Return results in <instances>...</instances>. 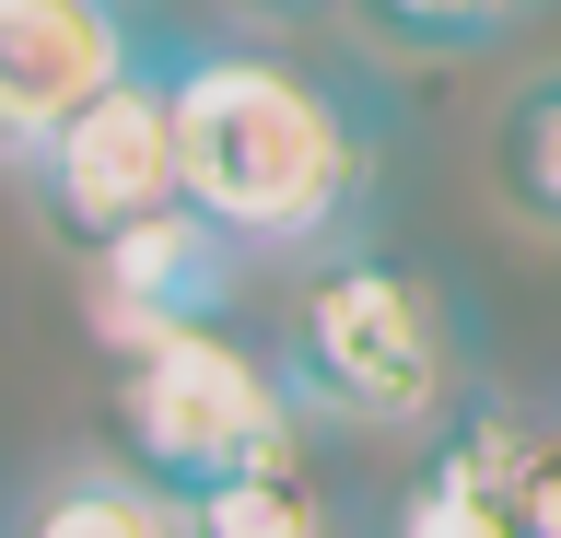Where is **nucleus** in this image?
I'll list each match as a JSON object with an SVG mask.
<instances>
[{
	"instance_id": "6e6552de",
	"label": "nucleus",
	"mask_w": 561,
	"mask_h": 538,
	"mask_svg": "<svg viewBox=\"0 0 561 538\" xmlns=\"http://www.w3.org/2000/svg\"><path fill=\"white\" fill-rule=\"evenodd\" d=\"M480 176H491V199H503L526 234L561 247V59L526 71V82H503L491 141H480Z\"/></svg>"
},
{
	"instance_id": "0eeeda50",
	"label": "nucleus",
	"mask_w": 561,
	"mask_h": 538,
	"mask_svg": "<svg viewBox=\"0 0 561 538\" xmlns=\"http://www.w3.org/2000/svg\"><path fill=\"white\" fill-rule=\"evenodd\" d=\"M0 538H199L187 492L152 480L129 457H59L47 480H24V503L0 515Z\"/></svg>"
},
{
	"instance_id": "f8f14e48",
	"label": "nucleus",
	"mask_w": 561,
	"mask_h": 538,
	"mask_svg": "<svg viewBox=\"0 0 561 538\" xmlns=\"http://www.w3.org/2000/svg\"><path fill=\"white\" fill-rule=\"evenodd\" d=\"M245 12H270V24H328V12H351V0H245Z\"/></svg>"
},
{
	"instance_id": "f257e3e1",
	"label": "nucleus",
	"mask_w": 561,
	"mask_h": 538,
	"mask_svg": "<svg viewBox=\"0 0 561 538\" xmlns=\"http://www.w3.org/2000/svg\"><path fill=\"white\" fill-rule=\"evenodd\" d=\"M164 94H175V176L245 257L363 247L386 187V117L351 71L305 47L164 36Z\"/></svg>"
},
{
	"instance_id": "39448f33",
	"label": "nucleus",
	"mask_w": 561,
	"mask_h": 538,
	"mask_svg": "<svg viewBox=\"0 0 561 538\" xmlns=\"http://www.w3.org/2000/svg\"><path fill=\"white\" fill-rule=\"evenodd\" d=\"M152 12L140 0H0V164L24 176L105 82L152 59Z\"/></svg>"
},
{
	"instance_id": "9d476101",
	"label": "nucleus",
	"mask_w": 561,
	"mask_h": 538,
	"mask_svg": "<svg viewBox=\"0 0 561 538\" xmlns=\"http://www.w3.org/2000/svg\"><path fill=\"white\" fill-rule=\"evenodd\" d=\"M386 538H526V527L445 457V445H433V457H421V480L398 492V515H386Z\"/></svg>"
},
{
	"instance_id": "9b49d317",
	"label": "nucleus",
	"mask_w": 561,
	"mask_h": 538,
	"mask_svg": "<svg viewBox=\"0 0 561 538\" xmlns=\"http://www.w3.org/2000/svg\"><path fill=\"white\" fill-rule=\"evenodd\" d=\"M351 12L398 47H491V36H515L538 0H351Z\"/></svg>"
},
{
	"instance_id": "20e7f679",
	"label": "nucleus",
	"mask_w": 561,
	"mask_h": 538,
	"mask_svg": "<svg viewBox=\"0 0 561 538\" xmlns=\"http://www.w3.org/2000/svg\"><path fill=\"white\" fill-rule=\"evenodd\" d=\"M24 187H35V211L59 222L70 247H105L117 222L164 211V199H187V176H175V94H164V47H152L129 82H105L94 106H82L59 141L24 164Z\"/></svg>"
},
{
	"instance_id": "f03ea898",
	"label": "nucleus",
	"mask_w": 561,
	"mask_h": 538,
	"mask_svg": "<svg viewBox=\"0 0 561 538\" xmlns=\"http://www.w3.org/2000/svg\"><path fill=\"white\" fill-rule=\"evenodd\" d=\"M270 363H280V387H293V410H305V433H398V445H433L480 398L456 293L398 247H328L293 282V305H280Z\"/></svg>"
},
{
	"instance_id": "7ed1b4c3",
	"label": "nucleus",
	"mask_w": 561,
	"mask_h": 538,
	"mask_svg": "<svg viewBox=\"0 0 561 538\" xmlns=\"http://www.w3.org/2000/svg\"><path fill=\"white\" fill-rule=\"evenodd\" d=\"M117 445H129V468L199 492V480H234L257 457H293L305 410L280 387V363L245 352L234 328H175V340L117 352Z\"/></svg>"
},
{
	"instance_id": "1a4fd4ad",
	"label": "nucleus",
	"mask_w": 561,
	"mask_h": 538,
	"mask_svg": "<svg viewBox=\"0 0 561 538\" xmlns=\"http://www.w3.org/2000/svg\"><path fill=\"white\" fill-rule=\"evenodd\" d=\"M187 527L199 538H351L340 503H328V480L305 468V445L234 468V480H199V492H187Z\"/></svg>"
},
{
	"instance_id": "423d86ee",
	"label": "nucleus",
	"mask_w": 561,
	"mask_h": 538,
	"mask_svg": "<svg viewBox=\"0 0 561 538\" xmlns=\"http://www.w3.org/2000/svg\"><path fill=\"white\" fill-rule=\"evenodd\" d=\"M234 293H245V247L199 199H164V211L117 222L105 247H82V305H94L105 352H140V340H175V328H222Z\"/></svg>"
}]
</instances>
